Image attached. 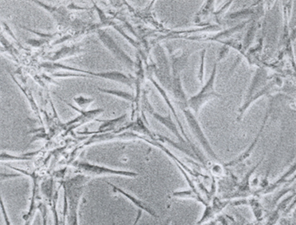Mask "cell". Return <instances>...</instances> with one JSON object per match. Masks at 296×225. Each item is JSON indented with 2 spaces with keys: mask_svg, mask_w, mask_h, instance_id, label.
<instances>
[{
  "mask_svg": "<svg viewBox=\"0 0 296 225\" xmlns=\"http://www.w3.org/2000/svg\"><path fill=\"white\" fill-rule=\"evenodd\" d=\"M90 179V176L86 175H78L64 182V217L68 211L69 224L78 223V206L81 195L84 192L85 183Z\"/></svg>",
  "mask_w": 296,
  "mask_h": 225,
  "instance_id": "cell-1",
  "label": "cell"
},
{
  "mask_svg": "<svg viewBox=\"0 0 296 225\" xmlns=\"http://www.w3.org/2000/svg\"><path fill=\"white\" fill-rule=\"evenodd\" d=\"M41 67L47 68V69H65V70L74 71V72H81L85 73L88 76H97L99 78L106 79V80H113L116 82L122 83V84H127L128 86L132 87L133 85V80L124 74L123 72H118V71H111V72H89V71L82 70L80 68H73V67L67 66L65 64H59L57 62H45L41 64ZM87 75L83 74L81 76H87Z\"/></svg>",
  "mask_w": 296,
  "mask_h": 225,
  "instance_id": "cell-2",
  "label": "cell"
},
{
  "mask_svg": "<svg viewBox=\"0 0 296 225\" xmlns=\"http://www.w3.org/2000/svg\"><path fill=\"white\" fill-rule=\"evenodd\" d=\"M271 86L270 84H267L266 71L261 68L257 70L250 84V88L246 92L243 104L239 109V118L243 115L245 111L250 107L252 102H254V100L261 97L262 95L266 94L269 92V88Z\"/></svg>",
  "mask_w": 296,
  "mask_h": 225,
  "instance_id": "cell-3",
  "label": "cell"
},
{
  "mask_svg": "<svg viewBox=\"0 0 296 225\" xmlns=\"http://www.w3.org/2000/svg\"><path fill=\"white\" fill-rule=\"evenodd\" d=\"M216 74H217V63L214 65V69L212 71L210 79L204 85L202 90L200 91L198 94L191 96V98L187 100L186 106L192 109L195 112V115L199 114L201 108L208 101L221 96V95L216 91L215 87H214Z\"/></svg>",
  "mask_w": 296,
  "mask_h": 225,
  "instance_id": "cell-4",
  "label": "cell"
},
{
  "mask_svg": "<svg viewBox=\"0 0 296 225\" xmlns=\"http://www.w3.org/2000/svg\"><path fill=\"white\" fill-rule=\"evenodd\" d=\"M77 170L82 172L84 175L88 176H100V175H115L119 176L130 177V178H135L139 174L133 171H121V170H115V169L109 168L104 166L92 164L88 163H78L76 165Z\"/></svg>",
  "mask_w": 296,
  "mask_h": 225,
  "instance_id": "cell-5",
  "label": "cell"
},
{
  "mask_svg": "<svg viewBox=\"0 0 296 225\" xmlns=\"http://www.w3.org/2000/svg\"><path fill=\"white\" fill-rule=\"evenodd\" d=\"M97 37L101 40L102 44L114 55L115 58L118 59L120 62L123 63L128 68L131 69L133 68L135 66V62L132 59L116 44L115 40L107 32L99 29L97 30Z\"/></svg>",
  "mask_w": 296,
  "mask_h": 225,
  "instance_id": "cell-6",
  "label": "cell"
},
{
  "mask_svg": "<svg viewBox=\"0 0 296 225\" xmlns=\"http://www.w3.org/2000/svg\"><path fill=\"white\" fill-rule=\"evenodd\" d=\"M180 107L182 108V110H183V114L185 115L187 123L189 125V127L191 128V131L193 132L194 135H195V138H196L199 141V143L202 144L203 148L207 151L209 155H210V157H212L213 159L218 160V156L216 155L214 150H213L211 146H210L207 138H206V135L204 134L202 127H201L199 123H198V119H195V115L191 113V111L190 110V108H187L186 105H182V106Z\"/></svg>",
  "mask_w": 296,
  "mask_h": 225,
  "instance_id": "cell-7",
  "label": "cell"
},
{
  "mask_svg": "<svg viewBox=\"0 0 296 225\" xmlns=\"http://www.w3.org/2000/svg\"><path fill=\"white\" fill-rule=\"evenodd\" d=\"M65 103L70 108H73L74 110L81 114L80 116L77 117L76 119L65 124V127H69V131L80 127L81 125L84 124V123H89L90 121L93 120V119H96L97 115H101L102 113L104 111L103 108H97V109H93V110L85 111L84 109H80V108H77V107L73 106V104H69V103Z\"/></svg>",
  "mask_w": 296,
  "mask_h": 225,
  "instance_id": "cell-8",
  "label": "cell"
},
{
  "mask_svg": "<svg viewBox=\"0 0 296 225\" xmlns=\"http://www.w3.org/2000/svg\"><path fill=\"white\" fill-rule=\"evenodd\" d=\"M143 104H144V106H145L146 109L152 115L154 119H156L158 122H159L161 124H163V126H165V127H167L171 133H172V134H174L175 136L177 137V139H179V141H181L182 143H186L185 140L182 138L181 135L179 134L177 127L175 126V123H173V121L171 119L170 115H168V116L163 117L159 115V114L155 112V111H154V108L151 107V104H150V103L148 102V100H147L146 94L143 96Z\"/></svg>",
  "mask_w": 296,
  "mask_h": 225,
  "instance_id": "cell-9",
  "label": "cell"
},
{
  "mask_svg": "<svg viewBox=\"0 0 296 225\" xmlns=\"http://www.w3.org/2000/svg\"><path fill=\"white\" fill-rule=\"evenodd\" d=\"M107 183L113 188L114 191H115V192L117 191L119 194H121L123 196L126 197L127 199H129L131 203H133L135 207H137L139 210L146 211V212L148 213L150 215H151L152 217H155V218H158V217H159L158 216L157 214H156V212H155V210H154L152 207H150L149 205L144 203L143 201L137 199L136 197L131 195L130 193L127 192V191H124L123 189L116 187L115 185L112 184V183H110V182H107Z\"/></svg>",
  "mask_w": 296,
  "mask_h": 225,
  "instance_id": "cell-10",
  "label": "cell"
},
{
  "mask_svg": "<svg viewBox=\"0 0 296 225\" xmlns=\"http://www.w3.org/2000/svg\"><path fill=\"white\" fill-rule=\"evenodd\" d=\"M35 3H37L38 5L46 9L48 12H50L51 14L53 15L55 20H57L59 26L66 27L69 24L70 19H69V13H68L65 8H54V7L49 6V5L39 2V1H35Z\"/></svg>",
  "mask_w": 296,
  "mask_h": 225,
  "instance_id": "cell-11",
  "label": "cell"
},
{
  "mask_svg": "<svg viewBox=\"0 0 296 225\" xmlns=\"http://www.w3.org/2000/svg\"><path fill=\"white\" fill-rule=\"evenodd\" d=\"M84 52L81 47L80 45H72V46H65L61 48L60 50L55 52L53 56L49 58L51 62H56L61 59L66 58L69 56H77Z\"/></svg>",
  "mask_w": 296,
  "mask_h": 225,
  "instance_id": "cell-12",
  "label": "cell"
},
{
  "mask_svg": "<svg viewBox=\"0 0 296 225\" xmlns=\"http://www.w3.org/2000/svg\"><path fill=\"white\" fill-rule=\"evenodd\" d=\"M190 53H183L181 56H172V80L180 79L179 73L183 70L184 67L187 65V60L189 57Z\"/></svg>",
  "mask_w": 296,
  "mask_h": 225,
  "instance_id": "cell-13",
  "label": "cell"
},
{
  "mask_svg": "<svg viewBox=\"0 0 296 225\" xmlns=\"http://www.w3.org/2000/svg\"><path fill=\"white\" fill-rule=\"evenodd\" d=\"M150 80H151V82L153 83L154 85H155V86L156 87V88H157L158 90H159V92H160V93H161L162 96H163V98L165 99L166 102H167V104H168V106L170 107V108H171V111H172V113H173L174 116H175V119H176V121H177L178 124H179V127H180V129H181L182 135H183V137H184V138H185V139H187V143H189V144L191 145V147H192V148H193L194 151H195V147H193V145H192V143H191V140H190V139H188V138H187V135H186L185 132H184V130H183V127H182L181 123L179 122V118H178L177 115L175 114V109H174L173 107H172V105H171V102H170L169 99L167 98V95H166L165 91L163 90V88H160V86H159V84H157V82H156V81H155V80H154V79L152 78V77H150Z\"/></svg>",
  "mask_w": 296,
  "mask_h": 225,
  "instance_id": "cell-14",
  "label": "cell"
},
{
  "mask_svg": "<svg viewBox=\"0 0 296 225\" xmlns=\"http://www.w3.org/2000/svg\"><path fill=\"white\" fill-rule=\"evenodd\" d=\"M29 175L32 176V179L33 180V197H32V201H31V204L30 207H29V211L28 212L27 215H25L24 216V219H25L26 222H30L31 219H32V216L33 215V211H34L35 209V203H36V199H37V179H38V177L37 175H35V174H29Z\"/></svg>",
  "mask_w": 296,
  "mask_h": 225,
  "instance_id": "cell-15",
  "label": "cell"
},
{
  "mask_svg": "<svg viewBox=\"0 0 296 225\" xmlns=\"http://www.w3.org/2000/svg\"><path fill=\"white\" fill-rule=\"evenodd\" d=\"M126 116H127V115H124L123 116L120 117V118H118V119H111V120L101 121L98 120V119H96V121L103 123V125H102L101 127H99L98 131H95V133L99 134V133L107 132V131L113 130V129L115 128V126H116L118 123H120V122H121L123 119H125Z\"/></svg>",
  "mask_w": 296,
  "mask_h": 225,
  "instance_id": "cell-16",
  "label": "cell"
},
{
  "mask_svg": "<svg viewBox=\"0 0 296 225\" xmlns=\"http://www.w3.org/2000/svg\"><path fill=\"white\" fill-rule=\"evenodd\" d=\"M97 90L104 92V93H107V94L115 95V96L121 97L124 100H130V101H132L134 100L133 95L131 94L130 92H123V91L109 90V89H104V88H97Z\"/></svg>",
  "mask_w": 296,
  "mask_h": 225,
  "instance_id": "cell-17",
  "label": "cell"
},
{
  "mask_svg": "<svg viewBox=\"0 0 296 225\" xmlns=\"http://www.w3.org/2000/svg\"><path fill=\"white\" fill-rule=\"evenodd\" d=\"M294 170H295V164H293L292 165V167H290L286 173H285V175H284L283 176L281 177L280 179H278V180L274 182L269 188L266 189V191H265V193L270 192V191H274V189H275L276 187H278V185L282 184L284 182H286V179L287 178V176H290L291 174H293V173L294 172Z\"/></svg>",
  "mask_w": 296,
  "mask_h": 225,
  "instance_id": "cell-18",
  "label": "cell"
},
{
  "mask_svg": "<svg viewBox=\"0 0 296 225\" xmlns=\"http://www.w3.org/2000/svg\"><path fill=\"white\" fill-rule=\"evenodd\" d=\"M53 179H50L49 180L45 181L41 184V190L42 192L46 195L47 198H49V201L53 200Z\"/></svg>",
  "mask_w": 296,
  "mask_h": 225,
  "instance_id": "cell-19",
  "label": "cell"
},
{
  "mask_svg": "<svg viewBox=\"0 0 296 225\" xmlns=\"http://www.w3.org/2000/svg\"><path fill=\"white\" fill-rule=\"evenodd\" d=\"M73 100H74L76 104H77L80 108H82V109H85V108H86L87 107H88V105H89V104H91V103L94 101V99L93 98H85V97H84V96H82L74 97Z\"/></svg>",
  "mask_w": 296,
  "mask_h": 225,
  "instance_id": "cell-20",
  "label": "cell"
},
{
  "mask_svg": "<svg viewBox=\"0 0 296 225\" xmlns=\"http://www.w3.org/2000/svg\"><path fill=\"white\" fill-rule=\"evenodd\" d=\"M31 154H29L28 155H24L23 157L19 156H13V155H9L7 153L3 152L1 154V160H30Z\"/></svg>",
  "mask_w": 296,
  "mask_h": 225,
  "instance_id": "cell-21",
  "label": "cell"
},
{
  "mask_svg": "<svg viewBox=\"0 0 296 225\" xmlns=\"http://www.w3.org/2000/svg\"><path fill=\"white\" fill-rule=\"evenodd\" d=\"M1 207H2V212L4 214V216H5V220H6V223L8 224H10V221H9V217H8V214H7L6 211H5V204H4V202H3V199L1 200Z\"/></svg>",
  "mask_w": 296,
  "mask_h": 225,
  "instance_id": "cell-22",
  "label": "cell"
},
{
  "mask_svg": "<svg viewBox=\"0 0 296 225\" xmlns=\"http://www.w3.org/2000/svg\"><path fill=\"white\" fill-rule=\"evenodd\" d=\"M21 175H18V174H12V175H7V174H4L2 173L1 174V181L5 180V179H9V178H14V177H20Z\"/></svg>",
  "mask_w": 296,
  "mask_h": 225,
  "instance_id": "cell-23",
  "label": "cell"
}]
</instances>
